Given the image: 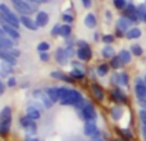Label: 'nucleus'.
<instances>
[{"mask_svg": "<svg viewBox=\"0 0 146 141\" xmlns=\"http://www.w3.org/2000/svg\"><path fill=\"white\" fill-rule=\"evenodd\" d=\"M0 21L3 23H8V25L13 26L17 30L21 23V19L17 17V14L14 12H12L5 4H0Z\"/></svg>", "mask_w": 146, "mask_h": 141, "instance_id": "nucleus-1", "label": "nucleus"}, {"mask_svg": "<svg viewBox=\"0 0 146 141\" xmlns=\"http://www.w3.org/2000/svg\"><path fill=\"white\" fill-rule=\"evenodd\" d=\"M12 124V110L9 106H5L0 112V135H8Z\"/></svg>", "mask_w": 146, "mask_h": 141, "instance_id": "nucleus-2", "label": "nucleus"}, {"mask_svg": "<svg viewBox=\"0 0 146 141\" xmlns=\"http://www.w3.org/2000/svg\"><path fill=\"white\" fill-rule=\"evenodd\" d=\"M10 1L13 3V5L18 12L22 13V15H30L36 10L35 7L30 4V1H27V0H10Z\"/></svg>", "mask_w": 146, "mask_h": 141, "instance_id": "nucleus-3", "label": "nucleus"}, {"mask_svg": "<svg viewBox=\"0 0 146 141\" xmlns=\"http://www.w3.org/2000/svg\"><path fill=\"white\" fill-rule=\"evenodd\" d=\"M82 100H83L82 95H81L77 90H72V88H69L68 92H67V95H66V98L60 101V104L62 105H77V104H80Z\"/></svg>", "mask_w": 146, "mask_h": 141, "instance_id": "nucleus-4", "label": "nucleus"}, {"mask_svg": "<svg viewBox=\"0 0 146 141\" xmlns=\"http://www.w3.org/2000/svg\"><path fill=\"white\" fill-rule=\"evenodd\" d=\"M77 57L80 61H90L91 57H92V51H91L90 46H88L87 43H85V41H78V50H77Z\"/></svg>", "mask_w": 146, "mask_h": 141, "instance_id": "nucleus-5", "label": "nucleus"}, {"mask_svg": "<svg viewBox=\"0 0 146 141\" xmlns=\"http://www.w3.org/2000/svg\"><path fill=\"white\" fill-rule=\"evenodd\" d=\"M80 114L86 122H90V121H95L96 119V112L94 109V106L91 105L90 103H87L82 109L80 110Z\"/></svg>", "mask_w": 146, "mask_h": 141, "instance_id": "nucleus-6", "label": "nucleus"}, {"mask_svg": "<svg viewBox=\"0 0 146 141\" xmlns=\"http://www.w3.org/2000/svg\"><path fill=\"white\" fill-rule=\"evenodd\" d=\"M135 92L140 101L146 100V83L142 78H136L135 82Z\"/></svg>", "mask_w": 146, "mask_h": 141, "instance_id": "nucleus-7", "label": "nucleus"}, {"mask_svg": "<svg viewBox=\"0 0 146 141\" xmlns=\"http://www.w3.org/2000/svg\"><path fill=\"white\" fill-rule=\"evenodd\" d=\"M21 124H22V127L26 130L27 134H31V135L36 134V128H37V127H36L35 119L30 118L28 116L22 117V118H21Z\"/></svg>", "mask_w": 146, "mask_h": 141, "instance_id": "nucleus-8", "label": "nucleus"}, {"mask_svg": "<svg viewBox=\"0 0 146 141\" xmlns=\"http://www.w3.org/2000/svg\"><path fill=\"white\" fill-rule=\"evenodd\" d=\"M33 96L35 98H37L38 100H40V103L42 104L45 108H51L53 106V101L50 100V98H49V95L46 94L45 90H36L33 91Z\"/></svg>", "mask_w": 146, "mask_h": 141, "instance_id": "nucleus-9", "label": "nucleus"}, {"mask_svg": "<svg viewBox=\"0 0 146 141\" xmlns=\"http://www.w3.org/2000/svg\"><path fill=\"white\" fill-rule=\"evenodd\" d=\"M1 28L9 39H12V40H18V39H19V32H18V30L14 28L13 26L8 25V23H3Z\"/></svg>", "mask_w": 146, "mask_h": 141, "instance_id": "nucleus-10", "label": "nucleus"}, {"mask_svg": "<svg viewBox=\"0 0 146 141\" xmlns=\"http://www.w3.org/2000/svg\"><path fill=\"white\" fill-rule=\"evenodd\" d=\"M99 132L98 127H96L95 121H90V122H86L85 123V128H83V134L88 137H94L96 134Z\"/></svg>", "mask_w": 146, "mask_h": 141, "instance_id": "nucleus-11", "label": "nucleus"}, {"mask_svg": "<svg viewBox=\"0 0 146 141\" xmlns=\"http://www.w3.org/2000/svg\"><path fill=\"white\" fill-rule=\"evenodd\" d=\"M132 21L128 19L127 17H121L118 21H117V28L121 32H126V31H129V27L132 25Z\"/></svg>", "mask_w": 146, "mask_h": 141, "instance_id": "nucleus-12", "label": "nucleus"}, {"mask_svg": "<svg viewBox=\"0 0 146 141\" xmlns=\"http://www.w3.org/2000/svg\"><path fill=\"white\" fill-rule=\"evenodd\" d=\"M19 19H21V23H22L23 26H25L26 28H28V30H31V31H36L37 30V25H36V22L32 19V18H30L28 15H21L19 17Z\"/></svg>", "mask_w": 146, "mask_h": 141, "instance_id": "nucleus-13", "label": "nucleus"}, {"mask_svg": "<svg viewBox=\"0 0 146 141\" xmlns=\"http://www.w3.org/2000/svg\"><path fill=\"white\" fill-rule=\"evenodd\" d=\"M55 59H56V62H58L59 64H62V66H64V64H67L68 63V55H67V53H66V49H63V48H59V49H56L55 50Z\"/></svg>", "mask_w": 146, "mask_h": 141, "instance_id": "nucleus-14", "label": "nucleus"}, {"mask_svg": "<svg viewBox=\"0 0 146 141\" xmlns=\"http://www.w3.org/2000/svg\"><path fill=\"white\" fill-rule=\"evenodd\" d=\"M0 59H1V62H7L13 66L17 63V58L13 57L9 50H4V49H0Z\"/></svg>", "mask_w": 146, "mask_h": 141, "instance_id": "nucleus-15", "label": "nucleus"}, {"mask_svg": "<svg viewBox=\"0 0 146 141\" xmlns=\"http://www.w3.org/2000/svg\"><path fill=\"white\" fill-rule=\"evenodd\" d=\"M26 116H28L30 118H32V119H38L40 118V116H41V110L36 105L31 104V105H28L27 109H26Z\"/></svg>", "mask_w": 146, "mask_h": 141, "instance_id": "nucleus-16", "label": "nucleus"}, {"mask_svg": "<svg viewBox=\"0 0 146 141\" xmlns=\"http://www.w3.org/2000/svg\"><path fill=\"white\" fill-rule=\"evenodd\" d=\"M36 25L37 27H45L49 22V14L46 12H38L36 15Z\"/></svg>", "mask_w": 146, "mask_h": 141, "instance_id": "nucleus-17", "label": "nucleus"}, {"mask_svg": "<svg viewBox=\"0 0 146 141\" xmlns=\"http://www.w3.org/2000/svg\"><path fill=\"white\" fill-rule=\"evenodd\" d=\"M46 94L49 95V98H50V100L53 101V103H56V101L60 100V98H59V94H60V87H49L46 88Z\"/></svg>", "mask_w": 146, "mask_h": 141, "instance_id": "nucleus-18", "label": "nucleus"}, {"mask_svg": "<svg viewBox=\"0 0 146 141\" xmlns=\"http://www.w3.org/2000/svg\"><path fill=\"white\" fill-rule=\"evenodd\" d=\"M13 48V40L9 39L7 35H0V49L10 50Z\"/></svg>", "mask_w": 146, "mask_h": 141, "instance_id": "nucleus-19", "label": "nucleus"}, {"mask_svg": "<svg viewBox=\"0 0 146 141\" xmlns=\"http://www.w3.org/2000/svg\"><path fill=\"white\" fill-rule=\"evenodd\" d=\"M111 95H113V99H114V100L118 101V103H126V101H127L126 94H124L119 87H115V88H114L113 92H111Z\"/></svg>", "mask_w": 146, "mask_h": 141, "instance_id": "nucleus-20", "label": "nucleus"}, {"mask_svg": "<svg viewBox=\"0 0 146 141\" xmlns=\"http://www.w3.org/2000/svg\"><path fill=\"white\" fill-rule=\"evenodd\" d=\"M0 70H1V73L4 76H8L10 74V73H13V64L10 63H7V62H1L0 63Z\"/></svg>", "mask_w": 146, "mask_h": 141, "instance_id": "nucleus-21", "label": "nucleus"}, {"mask_svg": "<svg viewBox=\"0 0 146 141\" xmlns=\"http://www.w3.org/2000/svg\"><path fill=\"white\" fill-rule=\"evenodd\" d=\"M91 88H92V92H94V95H95V98L98 99V100H103L104 99L103 88H101L99 85H96V83H92V85H91Z\"/></svg>", "mask_w": 146, "mask_h": 141, "instance_id": "nucleus-22", "label": "nucleus"}, {"mask_svg": "<svg viewBox=\"0 0 146 141\" xmlns=\"http://www.w3.org/2000/svg\"><path fill=\"white\" fill-rule=\"evenodd\" d=\"M126 36H127V39H129V40L139 39L140 36H141V30H140V28H137V27H133V28H131L129 31H127Z\"/></svg>", "mask_w": 146, "mask_h": 141, "instance_id": "nucleus-23", "label": "nucleus"}, {"mask_svg": "<svg viewBox=\"0 0 146 141\" xmlns=\"http://www.w3.org/2000/svg\"><path fill=\"white\" fill-rule=\"evenodd\" d=\"M118 57L121 58V61H122V63L123 64H128V63H131V53H129L128 50H121L119 51V54H118Z\"/></svg>", "mask_w": 146, "mask_h": 141, "instance_id": "nucleus-24", "label": "nucleus"}, {"mask_svg": "<svg viewBox=\"0 0 146 141\" xmlns=\"http://www.w3.org/2000/svg\"><path fill=\"white\" fill-rule=\"evenodd\" d=\"M101 54H103L104 58L111 59V58H114V55H115V51H114V49L111 48L110 45H106L105 48H103V51H101Z\"/></svg>", "mask_w": 146, "mask_h": 141, "instance_id": "nucleus-25", "label": "nucleus"}, {"mask_svg": "<svg viewBox=\"0 0 146 141\" xmlns=\"http://www.w3.org/2000/svg\"><path fill=\"white\" fill-rule=\"evenodd\" d=\"M85 25H86V27H88V28H94L96 26V18L92 13H90V14H87L85 17Z\"/></svg>", "mask_w": 146, "mask_h": 141, "instance_id": "nucleus-26", "label": "nucleus"}, {"mask_svg": "<svg viewBox=\"0 0 146 141\" xmlns=\"http://www.w3.org/2000/svg\"><path fill=\"white\" fill-rule=\"evenodd\" d=\"M51 77L53 78H56V80H63V81H67V82H72V78H69V76L64 74L63 72H59V70H56V72H51Z\"/></svg>", "mask_w": 146, "mask_h": 141, "instance_id": "nucleus-27", "label": "nucleus"}, {"mask_svg": "<svg viewBox=\"0 0 146 141\" xmlns=\"http://www.w3.org/2000/svg\"><path fill=\"white\" fill-rule=\"evenodd\" d=\"M71 77L76 78V80H81V78L85 77V73H83L81 69H78V68H73L72 72H71Z\"/></svg>", "mask_w": 146, "mask_h": 141, "instance_id": "nucleus-28", "label": "nucleus"}, {"mask_svg": "<svg viewBox=\"0 0 146 141\" xmlns=\"http://www.w3.org/2000/svg\"><path fill=\"white\" fill-rule=\"evenodd\" d=\"M122 114H123V110H122L121 108H118V106L111 109V117H113L114 121H118V119L122 117Z\"/></svg>", "mask_w": 146, "mask_h": 141, "instance_id": "nucleus-29", "label": "nucleus"}, {"mask_svg": "<svg viewBox=\"0 0 146 141\" xmlns=\"http://www.w3.org/2000/svg\"><path fill=\"white\" fill-rule=\"evenodd\" d=\"M72 32V27L69 25H64L62 26V30H60V36H63V37H68L69 35H71Z\"/></svg>", "mask_w": 146, "mask_h": 141, "instance_id": "nucleus-30", "label": "nucleus"}, {"mask_svg": "<svg viewBox=\"0 0 146 141\" xmlns=\"http://www.w3.org/2000/svg\"><path fill=\"white\" fill-rule=\"evenodd\" d=\"M122 61H121V58L119 57H114V58H111V61H110V66L113 67L114 69H118V68H121V66H122Z\"/></svg>", "mask_w": 146, "mask_h": 141, "instance_id": "nucleus-31", "label": "nucleus"}, {"mask_svg": "<svg viewBox=\"0 0 146 141\" xmlns=\"http://www.w3.org/2000/svg\"><path fill=\"white\" fill-rule=\"evenodd\" d=\"M131 51H132V54H135L136 57H141L142 53H144L142 48L140 45H137V44H135V45L131 46Z\"/></svg>", "mask_w": 146, "mask_h": 141, "instance_id": "nucleus-32", "label": "nucleus"}, {"mask_svg": "<svg viewBox=\"0 0 146 141\" xmlns=\"http://www.w3.org/2000/svg\"><path fill=\"white\" fill-rule=\"evenodd\" d=\"M137 14H139V18H140V19L144 21V15L146 14V5H145V4L137 5Z\"/></svg>", "mask_w": 146, "mask_h": 141, "instance_id": "nucleus-33", "label": "nucleus"}, {"mask_svg": "<svg viewBox=\"0 0 146 141\" xmlns=\"http://www.w3.org/2000/svg\"><path fill=\"white\" fill-rule=\"evenodd\" d=\"M49 49H50V45H49V43H45V41H42V43H40L37 45V50L40 53H46Z\"/></svg>", "mask_w": 146, "mask_h": 141, "instance_id": "nucleus-34", "label": "nucleus"}, {"mask_svg": "<svg viewBox=\"0 0 146 141\" xmlns=\"http://www.w3.org/2000/svg\"><path fill=\"white\" fill-rule=\"evenodd\" d=\"M109 70V66L108 64H100L98 67V74L99 76H105Z\"/></svg>", "mask_w": 146, "mask_h": 141, "instance_id": "nucleus-35", "label": "nucleus"}, {"mask_svg": "<svg viewBox=\"0 0 146 141\" xmlns=\"http://www.w3.org/2000/svg\"><path fill=\"white\" fill-rule=\"evenodd\" d=\"M114 7L117 9H124L127 7V3L126 0H114Z\"/></svg>", "mask_w": 146, "mask_h": 141, "instance_id": "nucleus-36", "label": "nucleus"}, {"mask_svg": "<svg viewBox=\"0 0 146 141\" xmlns=\"http://www.w3.org/2000/svg\"><path fill=\"white\" fill-rule=\"evenodd\" d=\"M60 30H62V26L59 23H56L53 27V30H51V36H59L60 35Z\"/></svg>", "mask_w": 146, "mask_h": 141, "instance_id": "nucleus-37", "label": "nucleus"}, {"mask_svg": "<svg viewBox=\"0 0 146 141\" xmlns=\"http://www.w3.org/2000/svg\"><path fill=\"white\" fill-rule=\"evenodd\" d=\"M139 116H140V119H141L142 124L146 126V110H144V109H142V110H140Z\"/></svg>", "mask_w": 146, "mask_h": 141, "instance_id": "nucleus-38", "label": "nucleus"}, {"mask_svg": "<svg viewBox=\"0 0 146 141\" xmlns=\"http://www.w3.org/2000/svg\"><path fill=\"white\" fill-rule=\"evenodd\" d=\"M103 41H104L105 44H108V45H109V44H111V43L114 41V37H113L111 35H105V36L103 37Z\"/></svg>", "mask_w": 146, "mask_h": 141, "instance_id": "nucleus-39", "label": "nucleus"}, {"mask_svg": "<svg viewBox=\"0 0 146 141\" xmlns=\"http://www.w3.org/2000/svg\"><path fill=\"white\" fill-rule=\"evenodd\" d=\"M63 21L64 22H67V25H69V23H72L73 22V17H72V14H63Z\"/></svg>", "mask_w": 146, "mask_h": 141, "instance_id": "nucleus-40", "label": "nucleus"}, {"mask_svg": "<svg viewBox=\"0 0 146 141\" xmlns=\"http://www.w3.org/2000/svg\"><path fill=\"white\" fill-rule=\"evenodd\" d=\"M17 85V80H15L14 77H9L8 78V86L9 87H13V86Z\"/></svg>", "mask_w": 146, "mask_h": 141, "instance_id": "nucleus-41", "label": "nucleus"}, {"mask_svg": "<svg viewBox=\"0 0 146 141\" xmlns=\"http://www.w3.org/2000/svg\"><path fill=\"white\" fill-rule=\"evenodd\" d=\"M66 53H67V55H68V58H72V57L74 55V50H73L72 46H68V48H66Z\"/></svg>", "mask_w": 146, "mask_h": 141, "instance_id": "nucleus-42", "label": "nucleus"}, {"mask_svg": "<svg viewBox=\"0 0 146 141\" xmlns=\"http://www.w3.org/2000/svg\"><path fill=\"white\" fill-rule=\"evenodd\" d=\"M40 59L42 62H49V59H50V55H49L48 53H41L40 54Z\"/></svg>", "mask_w": 146, "mask_h": 141, "instance_id": "nucleus-43", "label": "nucleus"}, {"mask_svg": "<svg viewBox=\"0 0 146 141\" xmlns=\"http://www.w3.org/2000/svg\"><path fill=\"white\" fill-rule=\"evenodd\" d=\"M9 51H10V54H12L13 57H15V58H18V57L21 55V51H19V50H17V49H14V48H12Z\"/></svg>", "mask_w": 146, "mask_h": 141, "instance_id": "nucleus-44", "label": "nucleus"}, {"mask_svg": "<svg viewBox=\"0 0 146 141\" xmlns=\"http://www.w3.org/2000/svg\"><path fill=\"white\" fill-rule=\"evenodd\" d=\"M83 3V7L86 8V9H88V8L91 7V0H82Z\"/></svg>", "mask_w": 146, "mask_h": 141, "instance_id": "nucleus-45", "label": "nucleus"}, {"mask_svg": "<svg viewBox=\"0 0 146 141\" xmlns=\"http://www.w3.org/2000/svg\"><path fill=\"white\" fill-rule=\"evenodd\" d=\"M27 1H31V3H33V4H40V3H48V1H50V0H27Z\"/></svg>", "mask_w": 146, "mask_h": 141, "instance_id": "nucleus-46", "label": "nucleus"}, {"mask_svg": "<svg viewBox=\"0 0 146 141\" xmlns=\"http://www.w3.org/2000/svg\"><path fill=\"white\" fill-rule=\"evenodd\" d=\"M4 91H5V85L3 83V81L0 80V95H3V94H4Z\"/></svg>", "mask_w": 146, "mask_h": 141, "instance_id": "nucleus-47", "label": "nucleus"}, {"mask_svg": "<svg viewBox=\"0 0 146 141\" xmlns=\"http://www.w3.org/2000/svg\"><path fill=\"white\" fill-rule=\"evenodd\" d=\"M140 105L142 106V109H144V110H146V100H141V101H140Z\"/></svg>", "mask_w": 146, "mask_h": 141, "instance_id": "nucleus-48", "label": "nucleus"}, {"mask_svg": "<svg viewBox=\"0 0 146 141\" xmlns=\"http://www.w3.org/2000/svg\"><path fill=\"white\" fill-rule=\"evenodd\" d=\"M142 137H144V140L146 141V126L142 127Z\"/></svg>", "mask_w": 146, "mask_h": 141, "instance_id": "nucleus-49", "label": "nucleus"}, {"mask_svg": "<svg viewBox=\"0 0 146 141\" xmlns=\"http://www.w3.org/2000/svg\"><path fill=\"white\" fill-rule=\"evenodd\" d=\"M106 18H108V19H111V13L110 12H106Z\"/></svg>", "mask_w": 146, "mask_h": 141, "instance_id": "nucleus-50", "label": "nucleus"}, {"mask_svg": "<svg viewBox=\"0 0 146 141\" xmlns=\"http://www.w3.org/2000/svg\"><path fill=\"white\" fill-rule=\"evenodd\" d=\"M26 141H38V139H30V137H27Z\"/></svg>", "mask_w": 146, "mask_h": 141, "instance_id": "nucleus-51", "label": "nucleus"}, {"mask_svg": "<svg viewBox=\"0 0 146 141\" xmlns=\"http://www.w3.org/2000/svg\"><path fill=\"white\" fill-rule=\"evenodd\" d=\"M0 35H5V32L3 31V28H1V27H0Z\"/></svg>", "mask_w": 146, "mask_h": 141, "instance_id": "nucleus-52", "label": "nucleus"}, {"mask_svg": "<svg viewBox=\"0 0 146 141\" xmlns=\"http://www.w3.org/2000/svg\"><path fill=\"white\" fill-rule=\"evenodd\" d=\"M4 77H7V76H4V74L1 73V70H0V78H4Z\"/></svg>", "mask_w": 146, "mask_h": 141, "instance_id": "nucleus-53", "label": "nucleus"}, {"mask_svg": "<svg viewBox=\"0 0 146 141\" xmlns=\"http://www.w3.org/2000/svg\"><path fill=\"white\" fill-rule=\"evenodd\" d=\"M144 22H146V14L144 15Z\"/></svg>", "mask_w": 146, "mask_h": 141, "instance_id": "nucleus-54", "label": "nucleus"}, {"mask_svg": "<svg viewBox=\"0 0 146 141\" xmlns=\"http://www.w3.org/2000/svg\"><path fill=\"white\" fill-rule=\"evenodd\" d=\"M144 81H145V83H146V76H145V78H144Z\"/></svg>", "mask_w": 146, "mask_h": 141, "instance_id": "nucleus-55", "label": "nucleus"}, {"mask_svg": "<svg viewBox=\"0 0 146 141\" xmlns=\"http://www.w3.org/2000/svg\"><path fill=\"white\" fill-rule=\"evenodd\" d=\"M115 141H119V140H115Z\"/></svg>", "mask_w": 146, "mask_h": 141, "instance_id": "nucleus-56", "label": "nucleus"}]
</instances>
